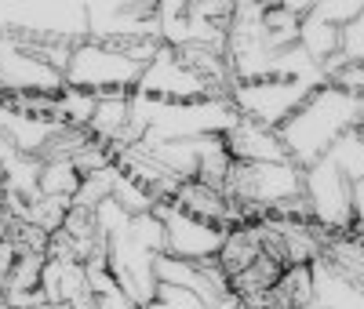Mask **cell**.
Masks as SVG:
<instances>
[{"instance_id": "38", "label": "cell", "mask_w": 364, "mask_h": 309, "mask_svg": "<svg viewBox=\"0 0 364 309\" xmlns=\"http://www.w3.org/2000/svg\"><path fill=\"white\" fill-rule=\"evenodd\" d=\"M240 309H248V305H245V302H240Z\"/></svg>"}, {"instance_id": "34", "label": "cell", "mask_w": 364, "mask_h": 309, "mask_svg": "<svg viewBox=\"0 0 364 309\" xmlns=\"http://www.w3.org/2000/svg\"><path fill=\"white\" fill-rule=\"evenodd\" d=\"M208 309H240V298H237V295L230 291V295H223L219 302H211Z\"/></svg>"}, {"instance_id": "19", "label": "cell", "mask_w": 364, "mask_h": 309, "mask_svg": "<svg viewBox=\"0 0 364 309\" xmlns=\"http://www.w3.org/2000/svg\"><path fill=\"white\" fill-rule=\"evenodd\" d=\"M284 309H306L314 302V269L310 266H291L277 281V288L269 291Z\"/></svg>"}, {"instance_id": "1", "label": "cell", "mask_w": 364, "mask_h": 309, "mask_svg": "<svg viewBox=\"0 0 364 309\" xmlns=\"http://www.w3.org/2000/svg\"><path fill=\"white\" fill-rule=\"evenodd\" d=\"M360 120H364V102L336 84H324L281 124V142L291 164L306 171L310 164L328 157L339 139L357 131Z\"/></svg>"}, {"instance_id": "32", "label": "cell", "mask_w": 364, "mask_h": 309, "mask_svg": "<svg viewBox=\"0 0 364 309\" xmlns=\"http://www.w3.org/2000/svg\"><path fill=\"white\" fill-rule=\"evenodd\" d=\"M350 200H353V222H364V178H357V182H353Z\"/></svg>"}, {"instance_id": "23", "label": "cell", "mask_w": 364, "mask_h": 309, "mask_svg": "<svg viewBox=\"0 0 364 309\" xmlns=\"http://www.w3.org/2000/svg\"><path fill=\"white\" fill-rule=\"evenodd\" d=\"M113 200L124 207L132 219H135V215H149V211L157 207V197L149 193V190H142V185H139L135 178H128L124 171H120L117 182H113Z\"/></svg>"}, {"instance_id": "14", "label": "cell", "mask_w": 364, "mask_h": 309, "mask_svg": "<svg viewBox=\"0 0 364 309\" xmlns=\"http://www.w3.org/2000/svg\"><path fill=\"white\" fill-rule=\"evenodd\" d=\"M321 262L339 273L346 284L364 291V237L360 233H328L321 247Z\"/></svg>"}, {"instance_id": "4", "label": "cell", "mask_w": 364, "mask_h": 309, "mask_svg": "<svg viewBox=\"0 0 364 309\" xmlns=\"http://www.w3.org/2000/svg\"><path fill=\"white\" fill-rule=\"evenodd\" d=\"M142 70L146 66H139L135 58L120 55L99 40H84L73 48L63 77H66V87H80V91H91V95H109V91H128V95H135Z\"/></svg>"}, {"instance_id": "27", "label": "cell", "mask_w": 364, "mask_h": 309, "mask_svg": "<svg viewBox=\"0 0 364 309\" xmlns=\"http://www.w3.org/2000/svg\"><path fill=\"white\" fill-rule=\"evenodd\" d=\"M128 222H132V215L120 207L113 197L109 200H102L99 207H95V226H99V233L106 237V240H113V237H120L128 229Z\"/></svg>"}, {"instance_id": "26", "label": "cell", "mask_w": 364, "mask_h": 309, "mask_svg": "<svg viewBox=\"0 0 364 309\" xmlns=\"http://www.w3.org/2000/svg\"><path fill=\"white\" fill-rule=\"evenodd\" d=\"M128 237L139 247H146V251L164 255V222L157 219L154 211H149V215H135V219L128 222Z\"/></svg>"}, {"instance_id": "36", "label": "cell", "mask_w": 364, "mask_h": 309, "mask_svg": "<svg viewBox=\"0 0 364 309\" xmlns=\"http://www.w3.org/2000/svg\"><path fill=\"white\" fill-rule=\"evenodd\" d=\"M8 229H11V219H8V215H0V244L8 240Z\"/></svg>"}, {"instance_id": "18", "label": "cell", "mask_w": 364, "mask_h": 309, "mask_svg": "<svg viewBox=\"0 0 364 309\" xmlns=\"http://www.w3.org/2000/svg\"><path fill=\"white\" fill-rule=\"evenodd\" d=\"M95 106H99V95L80 91V87H63V91L55 95V113H51V120L58 124V128L87 131V128H91V116H95Z\"/></svg>"}, {"instance_id": "13", "label": "cell", "mask_w": 364, "mask_h": 309, "mask_svg": "<svg viewBox=\"0 0 364 309\" xmlns=\"http://www.w3.org/2000/svg\"><path fill=\"white\" fill-rule=\"evenodd\" d=\"M178 211L193 215V219L208 222V226H219V229H233V226H245V219H240V211L230 204V197L223 190H215V185H204V182H182L178 193L171 200Z\"/></svg>"}, {"instance_id": "11", "label": "cell", "mask_w": 364, "mask_h": 309, "mask_svg": "<svg viewBox=\"0 0 364 309\" xmlns=\"http://www.w3.org/2000/svg\"><path fill=\"white\" fill-rule=\"evenodd\" d=\"M154 262L157 255L146 251V247H139L128 229L109 240V273L117 288L124 291L135 305H149L157 298V273H154Z\"/></svg>"}, {"instance_id": "12", "label": "cell", "mask_w": 364, "mask_h": 309, "mask_svg": "<svg viewBox=\"0 0 364 309\" xmlns=\"http://www.w3.org/2000/svg\"><path fill=\"white\" fill-rule=\"evenodd\" d=\"M223 142L230 149V157L240 164H288L291 161L284 142H281V131L262 128V124L245 120V116L223 135Z\"/></svg>"}, {"instance_id": "21", "label": "cell", "mask_w": 364, "mask_h": 309, "mask_svg": "<svg viewBox=\"0 0 364 309\" xmlns=\"http://www.w3.org/2000/svg\"><path fill=\"white\" fill-rule=\"evenodd\" d=\"M80 171L70 161H44L41 168V197H66L73 200L80 190Z\"/></svg>"}, {"instance_id": "5", "label": "cell", "mask_w": 364, "mask_h": 309, "mask_svg": "<svg viewBox=\"0 0 364 309\" xmlns=\"http://www.w3.org/2000/svg\"><path fill=\"white\" fill-rule=\"evenodd\" d=\"M314 91H317V84H310V80H248V84H233L230 102L245 120H255L262 128L281 131V124L306 102Z\"/></svg>"}, {"instance_id": "25", "label": "cell", "mask_w": 364, "mask_h": 309, "mask_svg": "<svg viewBox=\"0 0 364 309\" xmlns=\"http://www.w3.org/2000/svg\"><path fill=\"white\" fill-rule=\"evenodd\" d=\"M87 281H91V291H95V309H142L117 288L109 269H87Z\"/></svg>"}, {"instance_id": "2", "label": "cell", "mask_w": 364, "mask_h": 309, "mask_svg": "<svg viewBox=\"0 0 364 309\" xmlns=\"http://www.w3.org/2000/svg\"><path fill=\"white\" fill-rule=\"evenodd\" d=\"M135 113L146 120V139L142 146H161V142H186L204 135H226L240 113L230 99H208V102H186V106H161L135 95Z\"/></svg>"}, {"instance_id": "28", "label": "cell", "mask_w": 364, "mask_h": 309, "mask_svg": "<svg viewBox=\"0 0 364 309\" xmlns=\"http://www.w3.org/2000/svg\"><path fill=\"white\" fill-rule=\"evenodd\" d=\"M314 11L324 22H331L336 29H343L364 11V0H321V4H314Z\"/></svg>"}, {"instance_id": "10", "label": "cell", "mask_w": 364, "mask_h": 309, "mask_svg": "<svg viewBox=\"0 0 364 309\" xmlns=\"http://www.w3.org/2000/svg\"><path fill=\"white\" fill-rule=\"evenodd\" d=\"M66 77L55 73L15 37L0 33V95H58Z\"/></svg>"}, {"instance_id": "31", "label": "cell", "mask_w": 364, "mask_h": 309, "mask_svg": "<svg viewBox=\"0 0 364 309\" xmlns=\"http://www.w3.org/2000/svg\"><path fill=\"white\" fill-rule=\"evenodd\" d=\"M11 262H15V247H11V240H4V244H0V295H4V288H8Z\"/></svg>"}, {"instance_id": "9", "label": "cell", "mask_w": 364, "mask_h": 309, "mask_svg": "<svg viewBox=\"0 0 364 309\" xmlns=\"http://www.w3.org/2000/svg\"><path fill=\"white\" fill-rule=\"evenodd\" d=\"M154 215L164 222V255L186 259V262L219 259L223 240H226V229L208 226V222L193 219V215L178 211L171 200H161V204L154 207Z\"/></svg>"}, {"instance_id": "24", "label": "cell", "mask_w": 364, "mask_h": 309, "mask_svg": "<svg viewBox=\"0 0 364 309\" xmlns=\"http://www.w3.org/2000/svg\"><path fill=\"white\" fill-rule=\"evenodd\" d=\"M44 266H48V255H15L4 291H41Z\"/></svg>"}, {"instance_id": "29", "label": "cell", "mask_w": 364, "mask_h": 309, "mask_svg": "<svg viewBox=\"0 0 364 309\" xmlns=\"http://www.w3.org/2000/svg\"><path fill=\"white\" fill-rule=\"evenodd\" d=\"M339 51H343V58L350 62V66H364V11H360L350 26H343Z\"/></svg>"}, {"instance_id": "22", "label": "cell", "mask_w": 364, "mask_h": 309, "mask_svg": "<svg viewBox=\"0 0 364 309\" xmlns=\"http://www.w3.org/2000/svg\"><path fill=\"white\" fill-rule=\"evenodd\" d=\"M117 175H120L117 164H113V168H102V171H95V175H87V178L80 182V190H77L73 204L84 207V211H95L102 200L113 197V182H117Z\"/></svg>"}, {"instance_id": "33", "label": "cell", "mask_w": 364, "mask_h": 309, "mask_svg": "<svg viewBox=\"0 0 364 309\" xmlns=\"http://www.w3.org/2000/svg\"><path fill=\"white\" fill-rule=\"evenodd\" d=\"M11 153H15V146L8 139H0V215H4V164H8Z\"/></svg>"}, {"instance_id": "30", "label": "cell", "mask_w": 364, "mask_h": 309, "mask_svg": "<svg viewBox=\"0 0 364 309\" xmlns=\"http://www.w3.org/2000/svg\"><path fill=\"white\" fill-rule=\"evenodd\" d=\"M142 309H208L193 291H182V288H171V284H157V298L142 305Z\"/></svg>"}, {"instance_id": "6", "label": "cell", "mask_w": 364, "mask_h": 309, "mask_svg": "<svg viewBox=\"0 0 364 309\" xmlns=\"http://www.w3.org/2000/svg\"><path fill=\"white\" fill-rule=\"evenodd\" d=\"M135 95H142L149 102H161V106H186V102L226 99L204 77H197L190 66H182V58L168 44H161V51L154 55V62L142 70V80H139Z\"/></svg>"}, {"instance_id": "35", "label": "cell", "mask_w": 364, "mask_h": 309, "mask_svg": "<svg viewBox=\"0 0 364 309\" xmlns=\"http://www.w3.org/2000/svg\"><path fill=\"white\" fill-rule=\"evenodd\" d=\"M248 309H284L277 298H273V295H266V298H259V302H252Z\"/></svg>"}, {"instance_id": "16", "label": "cell", "mask_w": 364, "mask_h": 309, "mask_svg": "<svg viewBox=\"0 0 364 309\" xmlns=\"http://www.w3.org/2000/svg\"><path fill=\"white\" fill-rule=\"evenodd\" d=\"M262 259V226L259 222H245V226H233L223 240V251H219V266L223 273L233 276L237 273H245L252 262Z\"/></svg>"}, {"instance_id": "20", "label": "cell", "mask_w": 364, "mask_h": 309, "mask_svg": "<svg viewBox=\"0 0 364 309\" xmlns=\"http://www.w3.org/2000/svg\"><path fill=\"white\" fill-rule=\"evenodd\" d=\"M70 207H73V200H66V197H41V200H33L26 207V215H22V222L26 226H37L41 233H58L66 226V215H70Z\"/></svg>"}, {"instance_id": "37", "label": "cell", "mask_w": 364, "mask_h": 309, "mask_svg": "<svg viewBox=\"0 0 364 309\" xmlns=\"http://www.w3.org/2000/svg\"><path fill=\"white\" fill-rule=\"evenodd\" d=\"M353 233H360V237H364V222H353Z\"/></svg>"}, {"instance_id": "3", "label": "cell", "mask_w": 364, "mask_h": 309, "mask_svg": "<svg viewBox=\"0 0 364 309\" xmlns=\"http://www.w3.org/2000/svg\"><path fill=\"white\" fill-rule=\"evenodd\" d=\"M0 33L33 40H87V0H0Z\"/></svg>"}, {"instance_id": "7", "label": "cell", "mask_w": 364, "mask_h": 309, "mask_svg": "<svg viewBox=\"0 0 364 309\" xmlns=\"http://www.w3.org/2000/svg\"><path fill=\"white\" fill-rule=\"evenodd\" d=\"M350 190H353V182L343 175V168L331 157H321L317 164H310L302 171V193L310 200L314 222L324 233H350L353 229Z\"/></svg>"}, {"instance_id": "8", "label": "cell", "mask_w": 364, "mask_h": 309, "mask_svg": "<svg viewBox=\"0 0 364 309\" xmlns=\"http://www.w3.org/2000/svg\"><path fill=\"white\" fill-rule=\"evenodd\" d=\"M161 40L157 0H87V40Z\"/></svg>"}, {"instance_id": "17", "label": "cell", "mask_w": 364, "mask_h": 309, "mask_svg": "<svg viewBox=\"0 0 364 309\" xmlns=\"http://www.w3.org/2000/svg\"><path fill=\"white\" fill-rule=\"evenodd\" d=\"M339 33H343V29H336L331 22H324V18L310 8V15L302 18V26H299V48L306 51L317 66H324L331 55H339Z\"/></svg>"}, {"instance_id": "15", "label": "cell", "mask_w": 364, "mask_h": 309, "mask_svg": "<svg viewBox=\"0 0 364 309\" xmlns=\"http://www.w3.org/2000/svg\"><path fill=\"white\" fill-rule=\"evenodd\" d=\"M132 99L128 91H109V95H99V106H95V116H91V128L87 135L99 139L102 146L117 149L124 142V131L132 124Z\"/></svg>"}]
</instances>
